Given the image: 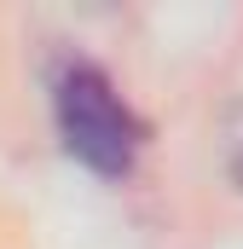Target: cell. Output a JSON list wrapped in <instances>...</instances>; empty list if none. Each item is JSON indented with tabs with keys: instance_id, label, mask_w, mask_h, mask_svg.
I'll return each mask as SVG.
<instances>
[{
	"instance_id": "1",
	"label": "cell",
	"mask_w": 243,
	"mask_h": 249,
	"mask_svg": "<svg viewBox=\"0 0 243 249\" xmlns=\"http://www.w3.org/2000/svg\"><path fill=\"white\" fill-rule=\"evenodd\" d=\"M52 122L58 139L75 162H87L93 174L122 180L133 174L139 151H145V122L133 116V105L116 93V81L99 64H64L52 81Z\"/></svg>"
},
{
	"instance_id": "2",
	"label": "cell",
	"mask_w": 243,
	"mask_h": 249,
	"mask_svg": "<svg viewBox=\"0 0 243 249\" xmlns=\"http://www.w3.org/2000/svg\"><path fill=\"white\" fill-rule=\"evenodd\" d=\"M220 157H226V174L243 186V105H232L220 122Z\"/></svg>"
}]
</instances>
